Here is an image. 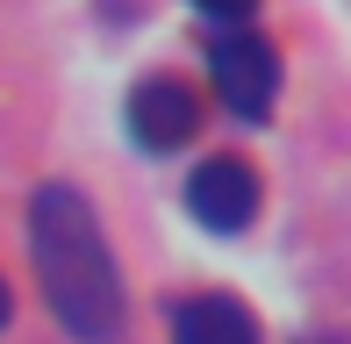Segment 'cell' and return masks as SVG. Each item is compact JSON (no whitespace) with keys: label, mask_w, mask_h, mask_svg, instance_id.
Instances as JSON below:
<instances>
[{"label":"cell","mask_w":351,"mask_h":344,"mask_svg":"<svg viewBox=\"0 0 351 344\" xmlns=\"http://www.w3.org/2000/svg\"><path fill=\"white\" fill-rule=\"evenodd\" d=\"M29 258H36L43 302L79 344H122V273L108 258L101 215L79 186H36L29 201Z\"/></svg>","instance_id":"6da1fadb"},{"label":"cell","mask_w":351,"mask_h":344,"mask_svg":"<svg viewBox=\"0 0 351 344\" xmlns=\"http://www.w3.org/2000/svg\"><path fill=\"white\" fill-rule=\"evenodd\" d=\"M208 72H215V93L237 122H265L273 115V93H280V58L265 36L251 29H222L208 43Z\"/></svg>","instance_id":"7a4b0ae2"},{"label":"cell","mask_w":351,"mask_h":344,"mask_svg":"<svg viewBox=\"0 0 351 344\" xmlns=\"http://www.w3.org/2000/svg\"><path fill=\"white\" fill-rule=\"evenodd\" d=\"M194 130H201V101H194V86H186L180 72L136 79V93H130V136L143 151H180Z\"/></svg>","instance_id":"3957f363"},{"label":"cell","mask_w":351,"mask_h":344,"mask_svg":"<svg viewBox=\"0 0 351 344\" xmlns=\"http://www.w3.org/2000/svg\"><path fill=\"white\" fill-rule=\"evenodd\" d=\"M186 208H194L201 230L237 237V230H251V215H258V172L244 158H208L186 180Z\"/></svg>","instance_id":"277c9868"},{"label":"cell","mask_w":351,"mask_h":344,"mask_svg":"<svg viewBox=\"0 0 351 344\" xmlns=\"http://www.w3.org/2000/svg\"><path fill=\"white\" fill-rule=\"evenodd\" d=\"M172 344H258V316L237 294H186L172 302Z\"/></svg>","instance_id":"5b68a950"},{"label":"cell","mask_w":351,"mask_h":344,"mask_svg":"<svg viewBox=\"0 0 351 344\" xmlns=\"http://www.w3.org/2000/svg\"><path fill=\"white\" fill-rule=\"evenodd\" d=\"M194 8H201V14H215V22H244L258 0H194Z\"/></svg>","instance_id":"8992f818"},{"label":"cell","mask_w":351,"mask_h":344,"mask_svg":"<svg viewBox=\"0 0 351 344\" xmlns=\"http://www.w3.org/2000/svg\"><path fill=\"white\" fill-rule=\"evenodd\" d=\"M8 316H14V302H8V280H0V330H8Z\"/></svg>","instance_id":"52a82bcc"}]
</instances>
